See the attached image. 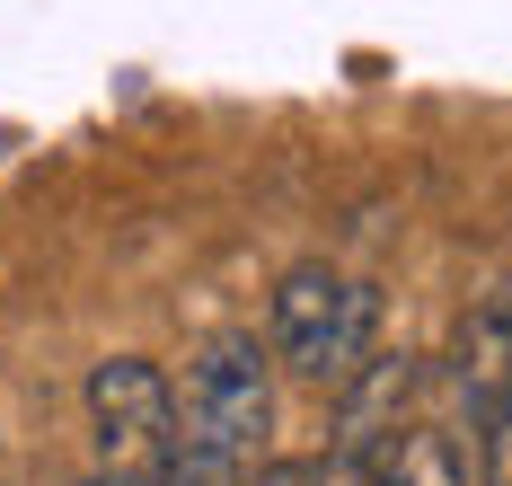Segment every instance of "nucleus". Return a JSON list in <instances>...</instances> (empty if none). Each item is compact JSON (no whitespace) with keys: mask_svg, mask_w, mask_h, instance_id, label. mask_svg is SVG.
<instances>
[{"mask_svg":"<svg viewBox=\"0 0 512 486\" xmlns=\"http://www.w3.org/2000/svg\"><path fill=\"white\" fill-rule=\"evenodd\" d=\"M468 451H477V486H512V389L468 425Z\"/></svg>","mask_w":512,"mask_h":486,"instance_id":"nucleus-5","label":"nucleus"},{"mask_svg":"<svg viewBox=\"0 0 512 486\" xmlns=\"http://www.w3.org/2000/svg\"><path fill=\"white\" fill-rule=\"evenodd\" d=\"M80 486H168V478H159V469H89Z\"/></svg>","mask_w":512,"mask_h":486,"instance_id":"nucleus-6","label":"nucleus"},{"mask_svg":"<svg viewBox=\"0 0 512 486\" xmlns=\"http://www.w3.org/2000/svg\"><path fill=\"white\" fill-rule=\"evenodd\" d=\"M89 442L98 469H168L177 460V380L151 354H106L89 363Z\"/></svg>","mask_w":512,"mask_h":486,"instance_id":"nucleus-3","label":"nucleus"},{"mask_svg":"<svg viewBox=\"0 0 512 486\" xmlns=\"http://www.w3.org/2000/svg\"><path fill=\"white\" fill-rule=\"evenodd\" d=\"M274 345L256 327H221L186 363L177 398V460L159 469L168 486H248V469L274 442Z\"/></svg>","mask_w":512,"mask_h":486,"instance_id":"nucleus-1","label":"nucleus"},{"mask_svg":"<svg viewBox=\"0 0 512 486\" xmlns=\"http://www.w3.org/2000/svg\"><path fill=\"white\" fill-rule=\"evenodd\" d=\"M265 345L274 363L309 389H345L380 354V283L336 266H292L265 301Z\"/></svg>","mask_w":512,"mask_h":486,"instance_id":"nucleus-2","label":"nucleus"},{"mask_svg":"<svg viewBox=\"0 0 512 486\" xmlns=\"http://www.w3.org/2000/svg\"><path fill=\"white\" fill-rule=\"evenodd\" d=\"M512 389V292L477 301L451 336V398H460V425H477L495 398Z\"/></svg>","mask_w":512,"mask_h":486,"instance_id":"nucleus-4","label":"nucleus"}]
</instances>
